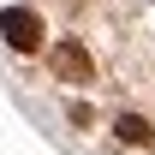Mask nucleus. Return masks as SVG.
<instances>
[{
  "label": "nucleus",
  "instance_id": "f257e3e1",
  "mask_svg": "<svg viewBox=\"0 0 155 155\" xmlns=\"http://www.w3.org/2000/svg\"><path fill=\"white\" fill-rule=\"evenodd\" d=\"M0 36L12 42L18 54H36L42 48V18L30 12V6H6V12H0Z\"/></svg>",
  "mask_w": 155,
  "mask_h": 155
},
{
  "label": "nucleus",
  "instance_id": "f03ea898",
  "mask_svg": "<svg viewBox=\"0 0 155 155\" xmlns=\"http://www.w3.org/2000/svg\"><path fill=\"white\" fill-rule=\"evenodd\" d=\"M54 72L72 78V84H84V78H90V54H84L78 42H60V48H54Z\"/></svg>",
  "mask_w": 155,
  "mask_h": 155
},
{
  "label": "nucleus",
  "instance_id": "7ed1b4c3",
  "mask_svg": "<svg viewBox=\"0 0 155 155\" xmlns=\"http://www.w3.org/2000/svg\"><path fill=\"white\" fill-rule=\"evenodd\" d=\"M119 137H125V143H149V125H143V119H137V114H125V119H119Z\"/></svg>",
  "mask_w": 155,
  "mask_h": 155
}]
</instances>
